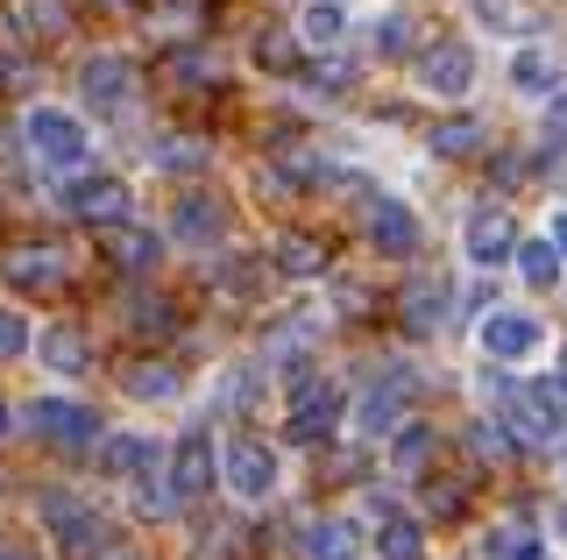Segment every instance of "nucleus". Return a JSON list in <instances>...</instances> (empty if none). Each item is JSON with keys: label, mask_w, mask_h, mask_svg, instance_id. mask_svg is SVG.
Here are the masks:
<instances>
[{"label": "nucleus", "mask_w": 567, "mask_h": 560, "mask_svg": "<svg viewBox=\"0 0 567 560\" xmlns=\"http://www.w3.org/2000/svg\"><path fill=\"white\" fill-rule=\"evenodd\" d=\"M327 8H341V0H327Z\"/></svg>", "instance_id": "de8ad7c7"}, {"label": "nucleus", "mask_w": 567, "mask_h": 560, "mask_svg": "<svg viewBox=\"0 0 567 560\" xmlns=\"http://www.w3.org/2000/svg\"><path fill=\"white\" fill-rule=\"evenodd\" d=\"M79 85H85V100H93V107L114 114L121 100H128V85H135V64H128V58H93V64L79 72Z\"/></svg>", "instance_id": "f8f14e48"}, {"label": "nucleus", "mask_w": 567, "mask_h": 560, "mask_svg": "<svg viewBox=\"0 0 567 560\" xmlns=\"http://www.w3.org/2000/svg\"><path fill=\"white\" fill-rule=\"evenodd\" d=\"M475 447H483L489 462H504V454H511V440H504V426H475Z\"/></svg>", "instance_id": "58836bf2"}, {"label": "nucleus", "mask_w": 567, "mask_h": 560, "mask_svg": "<svg viewBox=\"0 0 567 560\" xmlns=\"http://www.w3.org/2000/svg\"><path fill=\"white\" fill-rule=\"evenodd\" d=\"M227 489H241L248 504H262L277 489V454L262 440H235L227 447Z\"/></svg>", "instance_id": "0eeeda50"}, {"label": "nucleus", "mask_w": 567, "mask_h": 560, "mask_svg": "<svg viewBox=\"0 0 567 560\" xmlns=\"http://www.w3.org/2000/svg\"><path fill=\"white\" fill-rule=\"evenodd\" d=\"M468 256L483 262V270H489V262H504V256H511V220L496 214V206H489V214H475V220H468Z\"/></svg>", "instance_id": "a211bd4d"}, {"label": "nucleus", "mask_w": 567, "mask_h": 560, "mask_svg": "<svg viewBox=\"0 0 567 560\" xmlns=\"http://www.w3.org/2000/svg\"><path fill=\"white\" fill-rule=\"evenodd\" d=\"M433 433H425V426H398V468H425V462H433Z\"/></svg>", "instance_id": "473e14b6"}, {"label": "nucleus", "mask_w": 567, "mask_h": 560, "mask_svg": "<svg viewBox=\"0 0 567 560\" xmlns=\"http://www.w3.org/2000/svg\"><path fill=\"white\" fill-rule=\"evenodd\" d=\"M440 320H447V291H440V284H412V291H404V326H412V334H433Z\"/></svg>", "instance_id": "4be33fe9"}, {"label": "nucleus", "mask_w": 567, "mask_h": 560, "mask_svg": "<svg viewBox=\"0 0 567 560\" xmlns=\"http://www.w3.org/2000/svg\"><path fill=\"white\" fill-rule=\"evenodd\" d=\"M156 170H177V178H185V170H206V143H192V135H171V143L156 149Z\"/></svg>", "instance_id": "cd10ccee"}, {"label": "nucleus", "mask_w": 567, "mask_h": 560, "mask_svg": "<svg viewBox=\"0 0 567 560\" xmlns=\"http://www.w3.org/2000/svg\"><path fill=\"white\" fill-rule=\"evenodd\" d=\"M483 553L489 560H539V532H532L525 518H511V525H496V532L483 539Z\"/></svg>", "instance_id": "412c9836"}, {"label": "nucleus", "mask_w": 567, "mask_h": 560, "mask_svg": "<svg viewBox=\"0 0 567 560\" xmlns=\"http://www.w3.org/2000/svg\"><path fill=\"white\" fill-rule=\"evenodd\" d=\"M128 326H135V334H156V341H164L171 326H177V312H171L164 299H135V305H128Z\"/></svg>", "instance_id": "2f4dec72"}, {"label": "nucleus", "mask_w": 567, "mask_h": 560, "mask_svg": "<svg viewBox=\"0 0 567 560\" xmlns=\"http://www.w3.org/2000/svg\"><path fill=\"white\" fill-rule=\"evenodd\" d=\"M0 433H8V412H0Z\"/></svg>", "instance_id": "49530a36"}, {"label": "nucleus", "mask_w": 567, "mask_h": 560, "mask_svg": "<svg viewBox=\"0 0 567 560\" xmlns=\"http://www.w3.org/2000/svg\"><path fill=\"white\" fill-rule=\"evenodd\" d=\"M532 348H539V320H525V312H489L483 320V355L518 362V355H532Z\"/></svg>", "instance_id": "9d476101"}, {"label": "nucleus", "mask_w": 567, "mask_h": 560, "mask_svg": "<svg viewBox=\"0 0 567 560\" xmlns=\"http://www.w3.org/2000/svg\"><path fill=\"white\" fill-rule=\"evenodd\" d=\"M306 43H312V50H333V43H341V8L312 0V8H306Z\"/></svg>", "instance_id": "7c9ffc66"}, {"label": "nucleus", "mask_w": 567, "mask_h": 560, "mask_svg": "<svg viewBox=\"0 0 567 560\" xmlns=\"http://www.w3.org/2000/svg\"><path fill=\"white\" fill-rule=\"evenodd\" d=\"M554 256H567V214L554 220Z\"/></svg>", "instance_id": "79ce46f5"}, {"label": "nucleus", "mask_w": 567, "mask_h": 560, "mask_svg": "<svg viewBox=\"0 0 567 560\" xmlns=\"http://www.w3.org/2000/svg\"><path fill=\"white\" fill-rule=\"evenodd\" d=\"M546 135L567 143V93H554V107H546Z\"/></svg>", "instance_id": "ea45409f"}, {"label": "nucleus", "mask_w": 567, "mask_h": 560, "mask_svg": "<svg viewBox=\"0 0 567 560\" xmlns=\"http://www.w3.org/2000/svg\"><path fill=\"white\" fill-rule=\"evenodd\" d=\"M518 412L546 433V440H554V433L567 426V383H560V376H539V383L525 391V405H518Z\"/></svg>", "instance_id": "2eb2a0df"}, {"label": "nucleus", "mask_w": 567, "mask_h": 560, "mask_svg": "<svg viewBox=\"0 0 567 560\" xmlns=\"http://www.w3.org/2000/svg\"><path fill=\"white\" fill-rule=\"evenodd\" d=\"M22 348H29V326L14 320L8 305H0V362H14V355H22Z\"/></svg>", "instance_id": "c9c22d12"}, {"label": "nucleus", "mask_w": 567, "mask_h": 560, "mask_svg": "<svg viewBox=\"0 0 567 560\" xmlns=\"http://www.w3.org/2000/svg\"><path fill=\"white\" fill-rule=\"evenodd\" d=\"M560 383H567V348H560Z\"/></svg>", "instance_id": "a18cd8bd"}, {"label": "nucleus", "mask_w": 567, "mask_h": 560, "mask_svg": "<svg viewBox=\"0 0 567 560\" xmlns=\"http://www.w3.org/2000/svg\"><path fill=\"white\" fill-rule=\"evenodd\" d=\"M177 235H185V241H213V235H220V206L192 191V199L177 206Z\"/></svg>", "instance_id": "393cba45"}, {"label": "nucleus", "mask_w": 567, "mask_h": 560, "mask_svg": "<svg viewBox=\"0 0 567 560\" xmlns=\"http://www.w3.org/2000/svg\"><path fill=\"white\" fill-rule=\"evenodd\" d=\"M489 143V128L475 114H454V121H433V156H475Z\"/></svg>", "instance_id": "6ab92c4d"}, {"label": "nucleus", "mask_w": 567, "mask_h": 560, "mask_svg": "<svg viewBox=\"0 0 567 560\" xmlns=\"http://www.w3.org/2000/svg\"><path fill=\"white\" fill-rule=\"evenodd\" d=\"M100 249L114 256L121 270H150V262L164 256V249H156V235H150V227H128V220H121V227H100Z\"/></svg>", "instance_id": "4468645a"}, {"label": "nucleus", "mask_w": 567, "mask_h": 560, "mask_svg": "<svg viewBox=\"0 0 567 560\" xmlns=\"http://www.w3.org/2000/svg\"><path fill=\"white\" fill-rule=\"evenodd\" d=\"M71 214L93 220V227H121V220H128V185H121V178H85V185H71Z\"/></svg>", "instance_id": "1a4fd4ad"}, {"label": "nucleus", "mask_w": 567, "mask_h": 560, "mask_svg": "<svg viewBox=\"0 0 567 560\" xmlns=\"http://www.w3.org/2000/svg\"><path fill=\"white\" fill-rule=\"evenodd\" d=\"M128 391H135V397H156V405H164V397H177V370H171V362H142V370L128 376Z\"/></svg>", "instance_id": "c85d7f7f"}, {"label": "nucleus", "mask_w": 567, "mask_h": 560, "mask_svg": "<svg viewBox=\"0 0 567 560\" xmlns=\"http://www.w3.org/2000/svg\"><path fill=\"white\" fill-rule=\"evenodd\" d=\"M35 355H43V362H50L58 376H79L85 362H93V341H85L79 326H50V334L35 341Z\"/></svg>", "instance_id": "dca6fc26"}, {"label": "nucleus", "mask_w": 567, "mask_h": 560, "mask_svg": "<svg viewBox=\"0 0 567 560\" xmlns=\"http://www.w3.org/2000/svg\"><path fill=\"white\" fill-rule=\"evenodd\" d=\"M554 532H560V547H567V504H560V511H554Z\"/></svg>", "instance_id": "c03bdc74"}, {"label": "nucleus", "mask_w": 567, "mask_h": 560, "mask_svg": "<svg viewBox=\"0 0 567 560\" xmlns=\"http://www.w3.org/2000/svg\"><path fill=\"white\" fill-rule=\"evenodd\" d=\"M43 525H50V539L71 553V560H93V553H106V525H100V511L79 497V489H43Z\"/></svg>", "instance_id": "f257e3e1"}, {"label": "nucleus", "mask_w": 567, "mask_h": 560, "mask_svg": "<svg viewBox=\"0 0 567 560\" xmlns=\"http://www.w3.org/2000/svg\"><path fill=\"white\" fill-rule=\"evenodd\" d=\"M0 560H35V547H0Z\"/></svg>", "instance_id": "37998d69"}, {"label": "nucleus", "mask_w": 567, "mask_h": 560, "mask_svg": "<svg viewBox=\"0 0 567 560\" xmlns=\"http://www.w3.org/2000/svg\"><path fill=\"white\" fill-rule=\"evenodd\" d=\"M511 79H518V85H525V93H539V85H554V64H546V58H539V50H525V58H518V64H511Z\"/></svg>", "instance_id": "72a5a7b5"}, {"label": "nucleus", "mask_w": 567, "mask_h": 560, "mask_svg": "<svg viewBox=\"0 0 567 560\" xmlns=\"http://www.w3.org/2000/svg\"><path fill=\"white\" fill-rule=\"evenodd\" d=\"M135 511H142V518H171V511H177V497H171V483L156 476V462L135 476Z\"/></svg>", "instance_id": "a878e982"}, {"label": "nucleus", "mask_w": 567, "mask_h": 560, "mask_svg": "<svg viewBox=\"0 0 567 560\" xmlns=\"http://www.w3.org/2000/svg\"><path fill=\"white\" fill-rule=\"evenodd\" d=\"M8 277H14L22 291H50L64 270H58V256H50V249H29V256H14V262H8Z\"/></svg>", "instance_id": "5701e85b"}, {"label": "nucleus", "mask_w": 567, "mask_h": 560, "mask_svg": "<svg viewBox=\"0 0 567 560\" xmlns=\"http://www.w3.org/2000/svg\"><path fill=\"white\" fill-rule=\"evenodd\" d=\"M213 476H220V462H213V440H206V433H185V440L171 447V476H164L171 497H177V504H185V497H206Z\"/></svg>", "instance_id": "39448f33"}, {"label": "nucleus", "mask_w": 567, "mask_h": 560, "mask_svg": "<svg viewBox=\"0 0 567 560\" xmlns=\"http://www.w3.org/2000/svg\"><path fill=\"white\" fill-rule=\"evenodd\" d=\"M518 270H525V284H554V277H560L554 241H525V249H518Z\"/></svg>", "instance_id": "c756f323"}, {"label": "nucleus", "mask_w": 567, "mask_h": 560, "mask_svg": "<svg viewBox=\"0 0 567 560\" xmlns=\"http://www.w3.org/2000/svg\"><path fill=\"white\" fill-rule=\"evenodd\" d=\"M14 22L35 29V37H64V8L58 0H14Z\"/></svg>", "instance_id": "bb28decb"}, {"label": "nucleus", "mask_w": 567, "mask_h": 560, "mask_svg": "<svg viewBox=\"0 0 567 560\" xmlns=\"http://www.w3.org/2000/svg\"><path fill=\"white\" fill-rule=\"evenodd\" d=\"M412 397H419L412 370H383V383H369V397H362V433H398V418H404Z\"/></svg>", "instance_id": "423d86ee"}, {"label": "nucleus", "mask_w": 567, "mask_h": 560, "mask_svg": "<svg viewBox=\"0 0 567 560\" xmlns=\"http://www.w3.org/2000/svg\"><path fill=\"white\" fill-rule=\"evenodd\" d=\"M419 79H425V93H440V100L468 93V79H475V50H468V43H433V50L419 58Z\"/></svg>", "instance_id": "6e6552de"}, {"label": "nucleus", "mask_w": 567, "mask_h": 560, "mask_svg": "<svg viewBox=\"0 0 567 560\" xmlns=\"http://www.w3.org/2000/svg\"><path fill=\"white\" fill-rule=\"evenodd\" d=\"M312 85H327V93H341V85H348V64H319V72H312Z\"/></svg>", "instance_id": "a19ab883"}, {"label": "nucleus", "mask_w": 567, "mask_h": 560, "mask_svg": "<svg viewBox=\"0 0 567 560\" xmlns=\"http://www.w3.org/2000/svg\"><path fill=\"white\" fill-rule=\"evenodd\" d=\"M277 270L284 277H319V270H327V249H319V241L312 235H277Z\"/></svg>", "instance_id": "aec40b11"}, {"label": "nucleus", "mask_w": 567, "mask_h": 560, "mask_svg": "<svg viewBox=\"0 0 567 560\" xmlns=\"http://www.w3.org/2000/svg\"><path fill=\"white\" fill-rule=\"evenodd\" d=\"M29 433L50 440V447H85L100 433V418L85 405H71V397H35V405H29Z\"/></svg>", "instance_id": "7ed1b4c3"}, {"label": "nucleus", "mask_w": 567, "mask_h": 560, "mask_svg": "<svg viewBox=\"0 0 567 560\" xmlns=\"http://www.w3.org/2000/svg\"><path fill=\"white\" fill-rule=\"evenodd\" d=\"M22 135H29V149L43 156L50 170H71V164L85 156V128H79L71 114H58V107H35V114L22 121Z\"/></svg>", "instance_id": "f03ea898"}, {"label": "nucleus", "mask_w": 567, "mask_h": 560, "mask_svg": "<svg viewBox=\"0 0 567 560\" xmlns=\"http://www.w3.org/2000/svg\"><path fill=\"white\" fill-rule=\"evenodd\" d=\"M306 560H362V525L319 518L312 532H306Z\"/></svg>", "instance_id": "ddd939ff"}, {"label": "nucleus", "mask_w": 567, "mask_h": 560, "mask_svg": "<svg viewBox=\"0 0 567 560\" xmlns=\"http://www.w3.org/2000/svg\"><path fill=\"white\" fill-rule=\"evenodd\" d=\"M369 241H377L383 256H412V249H419V220H412V206L377 199V206H369Z\"/></svg>", "instance_id": "9b49d317"}, {"label": "nucleus", "mask_w": 567, "mask_h": 560, "mask_svg": "<svg viewBox=\"0 0 567 560\" xmlns=\"http://www.w3.org/2000/svg\"><path fill=\"white\" fill-rule=\"evenodd\" d=\"M150 462H156L150 433H114V440L100 447V468H106V476H142Z\"/></svg>", "instance_id": "f3484780"}, {"label": "nucleus", "mask_w": 567, "mask_h": 560, "mask_svg": "<svg viewBox=\"0 0 567 560\" xmlns=\"http://www.w3.org/2000/svg\"><path fill=\"white\" fill-rule=\"evenodd\" d=\"M256 58L270 64V72H291V43H284L277 29H262V37H256Z\"/></svg>", "instance_id": "e433bc0d"}, {"label": "nucleus", "mask_w": 567, "mask_h": 560, "mask_svg": "<svg viewBox=\"0 0 567 560\" xmlns=\"http://www.w3.org/2000/svg\"><path fill=\"white\" fill-rule=\"evenodd\" d=\"M404 50V14H383V29H377V58H398Z\"/></svg>", "instance_id": "4c0bfd02"}, {"label": "nucleus", "mask_w": 567, "mask_h": 560, "mask_svg": "<svg viewBox=\"0 0 567 560\" xmlns=\"http://www.w3.org/2000/svg\"><path fill=\"white\" fill-rule=\"evenodd\" d=\"M475 14H483L489 29H532V14L511 8V0H475Z\"/></svg>", "instance_id": "f704fd0d"}, {"label": "nucleus", "mask_w": 567, "mask_h": 560, "mask_svg": "<svg viewBox=\"0 0 567 560\" xmlns=\"http://www.w3.org/2000/svg\"><path fill=\"white\" fill-rule=\"evenodd\" d=\"M383 560H425V532L412 518H398V511L383 518Z\"/></svg>", "instance_id": "b1692460"}, {"label": "nucleus", "mask_w": 567, "mask_h": 560, "mask_svg": "<svg viewBox=\"0 0 567 560\" xmlns=\"http://www.w3.org/2000/svg\"><path fill=\"white\" fill-rule=\"evenodd\" d=\"M333 426H341V391L333 383H312L298 376V405H291V440H333Z\"/></svg>", "instance_id": "20e7f679"}]
</instances>
